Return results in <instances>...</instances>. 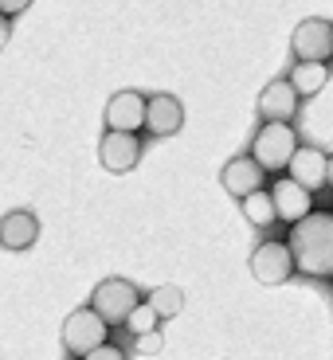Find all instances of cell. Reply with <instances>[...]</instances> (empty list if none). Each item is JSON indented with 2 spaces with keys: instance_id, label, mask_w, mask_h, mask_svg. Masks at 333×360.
I'll list each match as a JSON object with an SVG mask.
<instances>
[{
  "instance_id": "obj_3",
  "label": "cell",
  "mask_w": 333,
  "mask_h": 360,
  "mask_svg": "<svg viewBox=\"0 0 333 360\" xmlns=\"http://www.w3.org/2000/svg\"><path fill=\"white\" fill-rule=\"evenodd\" d=\"M137 306H142V294H137V286L130 278H106V282L94 286V294H90V309H94L110 329L126 325Z\"/></svg>"
},
{
  "instance_id": "obj_10",
  "label": "cell",
  "mask_w": 333,
  "mask_h": 360,
  "mask_svg": "<svg viewBox=\"0 0 333 360\" xmlns=\"http://www.w3.org/2000/svg\"><path fill=\"white\" fill-rule=\"evenodd\" d=\"M298 90L290 79H275L267 82V90L259 94V117L263 122H287L290 126V117L298 114Z\"/></svg>"
},
{
  "instance_id": "obj_4",
  "label": "cell",
  "mask_w": 333,
  "mask_h": 360,
  "mask_svg": "<svg viewBox=\"0 0 333 360\" xmlns=\"http://www.w3.org/2000/svg\"><path fill=\"white\" fill-rule=\"evenodd\" d=\"M106 341H110V325L102 321L90 306L87 309H75V314L63 321V349L71 352V356L87 360L90 352L106 349Z\"/></svg>"
},
{
  "instance_id": "obj_9",
  "label": "cell",
  "mask_w": 333,
  "mask_h": 360,
  "mask_svg": "<svg viewBox=\"0 0 333 360\" xmlns=\"http://www.w3.org/2000/svg\"><path fill=\"white\" fill-rule=\"evenodd\" d=\"M220 184H224V188L232 192L239 204H244L247 196L263 192V184H267V172H263V165L255 161V157H235V161L224 165V172H220Z\"/></svg>"
},
{
  "instance_id": "obj_6",
  "label": "cell",
  "mask_w": 333,
  "mask_h": 360,
  "mask_svg": "<svg viewBox=\"0 0 333 360\" xmlns=\"http://www.w3.org/2000/svg\"><path fill=\"white\" fill-rule=\"evenodd\" d=\"M102 117H106L110 134H137L149 122V98H145L142 90H118L114 98L106 102V114Z\"/></svg>"
},
{
  "instance_id": "obj_14",
  "label": "cell",
  "mask_w": 333,
  "mask_h": 360,
  "mask_svg": "<svg viewBox=\"0 0 333 360\" xmlns=\"http://www.w3.org/2000/svg\"><path fill=\"white\" fill-rule=\"evenodd\" d=\"M184 126V106H180L172 94H149V122H145V134L153 137H172Z\"/></svg>"
},
{
  "instance_id": "obj_8",
  "label": "cell",
  "mask_w": 333,
  "mask_h": 360,
  "mask_svg": "<svg viewBox=\"0 0 333 360\" xmlns=\"http://www.w3.org/2000/svg\"><path fill=\"white\" fill-rule=\"evenodd\" d=\"M270 200H275V212H279L282 224H302L306 216H314V192L302 188L298 180L290 176H279L275 184H270Z\"/></svg>"
},
{
  "instance_id": "obj_20",
  "label": "cell",
  "mask_w": 333,
  "mask_h": 360,
  "mask_svg": "<svg viewBox=\"0 0 333 360\" xmlns=\"http://www.w3.org/2000/svg\"><path fill=\"white\" fill-rule=\"evenodd\" d=\"M87 360H126V352H122V349H114V345H106V349H99V352H90Z\"/></svg>"
},
{
  "instance_id": "obj_17",
  "label": "cell",
  "mask_w": 333,
  "mask_h": 360,
  "mask_svg": "<svg viewBox=\"0 0 333 360\" xmlns=\"http://www.w3.org/2000/svg\"><path fill=\"white\" fill-rule=\"evenodd\" d=\"M244 216L251 227H270V224H279V212H275V200H270V192H255V196L244 200Z\"/></svg>"
},
{
  "instance_id": "obj_5",
  "label": "cell",
  "mask_w": 333,
  "mask_h": 360,
  "mask_svg": "<svg viewBox=\"0 0 333 360\" xmlns=\"http://www.w3.org/2000/svg\"><path fill=\"white\" fill-rule=\"evenodd\" d=\"M290 51H294L298 63H325L333 59V24L322 16H310L294 27L290 36Z\"/></svg>"
},
{
  "instance_id": "obj_16",
  "label": "cell",
  "mask_w": 333,
  "mask_h": 360,
  "mask_svg": "<svg viewBox=\"0 0 333 360\" xmlns=\"http://www.w3.org/2000/svg\"><path fill=\"white\" fill-rule=\"evenodd\" d=\"M145 306L153 309L161 321H172V317L184 309V294H180L177 286H157V290H149V297H145Z\"/></svg>"
},
{
  "instance_id": "obj_1",
  "label": "cell",
  "mask_w": 333,
  "mask_h": 360,
  "mask_svg": "<svg viewBox=\"0 0 333 360\" xmlns=\"http://www.w3.org/2000/svg\"><path fill=\"white\" fill-rule=\"evenodd\" d=\"M287 247L294 255V266L310 278H333V212H314L302 224L290 227Z\"/></svg>"
},
{
  "instance_id": "obj_18",
  "label": "cell",
  "mask_w": 333,
  "mask_h": 360,
  "mask_svg": "<svg viewBox=\"0 0 333 360\" xmlns=\"http://www.w3.org/2000/svg\"><path fill=\"white\" fill-rule=\"evenodd\" d=\"M157 325H161V317H157L153 309H149V306L142 302V306L134 309V317L126 321V329H130L134 337H145V333H157Z\"/></svg>"
},
{
  "instance_id": "obj_2",
  "label": "cell",
  "mask_w": 333,
  "mask_h": 360,
  "mask_svg": "<svg viewBox=\"0 0 333 360\" xmlns=\"http://www.w3.org/2000/svg\"><path fill=\"white\" fill-rule=\"evenodd\" d=\"M298 134L287 122H263L259 134L251 137V157L263 165V172H287L298 157Z\"/></svg>"
},
{
  "instance_id": "obj_19",
  "label": "cell",
  "mask_w": 333,
  "mask_h": 360,
  "mask_svg": "<svg viewBox=\"0 0 333 360\" xmlns=\"http://www.w3.org/2000/svg\"><path fill=\"white\" fill-rule=\"evenodd\" d=\"M134 349L137 356H157L165 349V337L161 333H145V337H134Z\"/></svg>"
},
{
  "instance_id": "obj_11",
  "label": "cell",
  "mask_w": 333,
  "mask_h": 360,
  "mask_svg": "<svg viewBox=\"0 0 333 360\" xmlns=\"http://www.w3.org/2000/svg\"><path fill=\"white\" fill-rule=\"evenodd\" d=\"M39 239V219L27 207H12L0 216V247L4 251H27Z\"/></svg>"
},
{
  "instance_id": "obj_7",
  "label": "cell",
  "mask_w": 333,
  "mask_h": 360,
  "mask_svg": "<svg viewBox=\"0 0 333 360\" xmlns=\"http://www.w3.org/2000/svg\"><path fill=\"white\" fill-rule=\"evenodd\" d=\"M294 270H298L294 255H290V247L279 243V239H267V243H259L251 251V274L263 286H282Z\"/></svg>"
},
{
  "instance_id": "obj_12",
  "label": "cell",
  "mask_w": 333,
  "mask_h": 360,
  "mask_svg": "<svg viewBox=\"0 0 333 360\" xmlns=\"http://www.w3.org/2000/svg\"><path fill=\"white\" fill-rule=\"evenodd\" d=\"M99 161L106 172H130L142 161V141H137V134H110L106 129V137L99 145Z\"/></svg>"
},
{
  "instance_id": "obj_21",
  "label": "cell",
  "mask_w": 333,
  "mask_h": 360,
  "mask_svg": "<svg viewBox=\"0 0 333 360\" xmlns=\"http://www.w3.org/2000/svg\"><path fill=\"white\" fill-rule=\"evenodd\" d=\"M0 12H4V20H12V16H20V12H27V0H4Z\"/></svg>"
},
{
  "instance_id": "obj_13",
  "label": "cell",
  "mask_w": 333,
  "mask_h": 360,
  "mask_svg": "<svg viewBox=\"0 0 333 360\" xmlns=\"http://www.w3.org/2000/svg\"><path fill=\"white\" fill-rule=\"evenodd\" d=\"M287 176L298 180V184H302V188H310V192L325 188V184H329V157H325L322 149H314V145H302V149H298V157L290 161Z\"/></svg>"
},
{
  "instance_id": "obj_22",
  "label": "cell",
  "mask_w": 333,
  "mask_h": 360,
  "mask_svg": "<svg viewBox=\"0 0 333 360\" xmlns=\"http://www.w3.org/2000/svg\"><path fill=\"white\" fill-rule=\"evenodd\" d=\"M329 188H333V157H329Z\"/></svg>"
},
{
  "instance_id": "obj_15",
  "label": "cell",
  "mask_w": 333,
  "mask_h": 360,
  "mask_svg": "<svg viewBox=\"0 0 333 360\" xmlns=\"http://www.w3.org/2000/svg\"><path fill=\"white\" fill-rule=\"evenodd\" d=\"M290 82H294L298 98H314L318 90L329 82V67H325V63H294V71H290Z\"/></svg>"
}]
</instances>
